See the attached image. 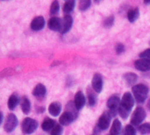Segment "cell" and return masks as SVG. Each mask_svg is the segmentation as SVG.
<instances>
[{"label":"cell","instance_id":"obj_1","mask_svg":"<svg viewBox=\"0 0 150 135\" xmlns=\"http://www.w3.org/2000/svg\"><path fill=\"white\" fill-rule=\"evenodd\" d=\"M134 100L133 96L128 92L125 93L121 99L119 111H118V113L120 114V116L124 119L127 118L129 116L130 111L132 108L134 107Z\"/></svg>","mask_w":150,"mask_h":135},{"label":"cell","instance_id":"obj_2","mask_svg":"<svg viewBox=\"0 0 150 135\" xmlns=\"http://www.w3.org/2000/svg\"><path fill=\"white\" fill-rule=\"evenodd\" d=\"M133 94L138 103H142L146 101L149 95V88L144 84H138L133 87Z\"/></svg>","mask_w":150,"mask_h":135},{"label":"cell","instance_id":"obj_3","mask_svg":"<svg viewBox=\"0 0 150 135\" xmlns=\"http://www.w3.org/2000/svg\"><path fill=\"white\" fill-rule=\"evenodd\" d=\"M38 127V122L33 118H26L23 120L21 124V129L24 134H33Z\"/></svg>","mask_w":150,"mask_h":135},{"label":"cell","instance_id":"obj_4","mask_svg":"<svg viewBox=\"0 0 150 135\" xmlns=\"http://www.w3.org/2000/svg\"><path fill=\"white\" fill-rule=\"evenodd\" d=\"M146 118V111L142 107H137L131 118L132 126H139Z\"/></svg>","mask_w":150,"mask_h":135},{"label":"cell","instance_id":"obj_5","mask_svg":"<svg viewBox=\"0 0 150 135\" xmlns=\"http://www.w3.org/2000/svg\"><path fill=\"white\" fill-rule=\"evenodd\" d=\"M120 102H121V100L120 99V96L118 95H113V96H112L108 99V101H107V107H108L109 111H110V113L112 114V117L115 116L116 113L118 112Z\"/></svg>","mask_w":150,"mask_h":135},{"label":"cell","instance_id":"obj_6","mask_svg":"<svg viewBox=\"0 0 150 135\" xmlns=\"http://www.w3.org/2000/svg\"><path fill=\"white\" fill-rule=\"evenodd\" d=\"M112 117V116L109 111H105L99 118V120L98 123V128H99V130H106L110 126Z\"/></svg>","mask_w":150,"mask_h":135},{"label":"cell","instance_id":"obj_7","mask_svg":"<svg viewBox=\"0 0 150 135\" xmlns=\"http://www.w3.org/2000/svg\"><path fill=\"white\" fill-rule=\"evenodd\" d=\"M17 126H18V118H17V117L12 113L9 114L7 116V118L5 119V122H4V130L7 133H11L16 128Z\"/></svg>","mask_w":150,"mask_h":135},{"label":"cell","instance_id":"obj_8","mask_svg":"<svg viewBox=\"0 0 150 135\" xmlns=\"http://www.w3.org/2000/svg\"><path fill=\"white\" fill-rule=\"evenodd\" d=\"M134 66L137 70L141 72H149L150 71V59L141 58L134 62Z\"/></svg>","mask_w":150,"mask_h":135},{"label":"cell","instance_id":"obj_9","mask_svg":"<svg viewBox=\"0 0 150 135\" xmlns=\"http://www.w3.org/2000/svg\"><path fill=\"white\" fill-rule=\"evenodd\" d=\"M92 88L97 93H101L103 89V79L99 73H96L92 79Z\"/></svg>","mask_w":150,"mask_h":135},{"label":"cell","instance_id":"obj_10","mask_svg":"<svg viewBox=\"0 0 150 135\" xmlns=\"http://www.w3.org/2000/svg\"><path fill=\"white\" fill-rule=\"evenodd\" d=\"M48 27L53 31H60L62 27V20L58 17H52L48 20Z\"/></svg>","mask_w":150,"mask_h":135},{"label":"cell","instance_id":"obj_11","mask_svg":"<svg viewBox=\"0 0 150 135\" xmlns=\"http://www.w3.org/2000/svg\"><path fill=\"white\" fill-rule=\"evenodd\" d=\"M45 26V19L42 16L35 17L31 22V28L34 31H40L43 29Z\"/></svg>","mask_w":150,"mask_h":135},{"label":"cell","instance_id":"obj_12","mask_svg":"<svg viewBox=\"0 0 150 135\" xmlns=\"http://www.w3.org/2000/svg\"><path fill=\"white\" fill-rule=\"evenodd\" d=\"M72 24H73L72 17L70 15H69V14H66L64 16V18H63V20H62V30H61V34H64L67 32H69V29L72 27Z\"/></svg>","mask_w":150,"mask_h":135},{"label":"cell","instance_id":"obj_13","mask_svg":"<svg viewBox=\"0 0 150 135\" xmlns=\"http://www.w3.org/2000/svg\"><path fill=\"white\" fill-rule=\"evenodd\" d=\"M75 119H76L75 117H74L71 113H69V111H66L60 117L59 121H60V124H61L62 126H69V125L71 124Z\"/></svg>","mask_w":150,"mask_h":135},{"label":"cell","instance_id":"obj_14","mask_svg":"<svg viewBox=\"0 0 150 135\" xmlns=\"http://www.w3.org/2000/svg\"><path fill=\"white\" fill-rule=\"evenodd\" d=\"M75 105L77 108V110H81L84 104H85V96L83 94V92L79 91L75 95V100H74Z\"/></svg>","mask_w":150,"mask_h":135},{"label":"cell","instance_id":"obj_15","mask_svg":"<svg viewBox=\"0 0 150 135\" xmlns=\"http://www.w3.org/2000/svg\"><path fill=\"white\" fill-rule=\"evenodd\" d=\"M47 89L43 84H38L33 90V95L37 98H43L46 95Z\"/></svg>","mask_w":150,"mask_h":135},{"label":"cell","instance_id":"obj_16","mask_svg":"<svg viewBox=\"0 0 150 135\" xmlns=\"http://www.w3.org/2000/svg\"><path fill=\"white\" fill-rule=\"evenodd\" d=\"M61 111H62V105L60 104V103H56V102L52 103L48 107V111L53 117H57L60 114Z\"/></svg>","mask_w":150,"mask_h":135},{"label":"cell","instance_id":"obj_17","mask_svg":"<svg viewBox=\"0 0 150 135\" xmlns=\"http://www.w3.org/2000/svg\"><path fill=\"white\" fill-rule=\"evenodd\" d=\"M20 105H21V110L25 114H28L31 111V103L28 98L25 96H23L20 100Z\"/></svg>","mask_w":150,"mask_h":135},{"label":"cell","instance_id":"obj_18","mask_svg":"<svg viewBox=\"0 0 150 135\" xmlns=\"http://www.w3.org/2000/svg\"><path fill=\"white\" fill-rule=\"evenodd\" d=\"M18 103H19V98H18V95L12 94L8 100V108L11 111H13L16 108V106L18 104Z\"/></svg>","mask_w":150,"mask_h":135},{"label":"cell","instance_id":"obj_19","mask_svg":"<svg viewBox=\"0 0 150 135\" xmlns=\"http://www.w3.org/2000/svg\"><path fill=\"white\" fill-rule=\"evenodd\" d=\"M121 131V123L120 122L119 119H114L111 131H110V135H119Z\"/></svg>","mask_w":150,"mask_h":135},{"label":"cell","instance_id":"obj_20","mask_svg":"<svg viewBox=\"0 0 150 135\" xmlns=\"http://www.w3.org/2000/svg\"><path fill=\"white\" fill-rule=\"evenodd\" d=\"M124 79L128 86H133L137 81V75L133 73H127L124 75Z\"/></svg>","mask_w":150,"mask_h":135},{"label":"cell","instance_id":"obj_21","mask_svg":"<svg viewBox=\"0 0 150 135\" xmlns=\"http://www.w3.org/2000/svg\"><path fill=\"white\" fill-rule=\"evenodd\" d=\"M139 15H140V11H139V9L138 8H134V9H131L128 11L127 12V18H128V20L130 22H135L136 19L139 18Z\"/></svg>","mask_w":150,"mask_h":135},{"label":"cell","instance_id":"obj_22","mask_svg":"<svg viewBox=\"0 0 150 135\" xmlns=\"http://www.w3.org/2000/svg\"><path fill=\"white\" fill-rule=\"evenodd\" d=\"M55 125H56V124H55V121H54V120L50 119V118H47V119H45L44 122L42 123L41 128H42V130H44V131H46V132H48V131L52 130V129L54 127Z\"/></svg>","mask_w":150,"mask_h":135},{"label":"cell","instance_id":"obj_23","mask_svg":"<svg viewBox=\"0 0 150 135\" xmlns=\"http://www.w3.org/2000/svg\"><path fill=\"white\" fill-rule=\"evenodd\" d=\"M75 5H76V0H67L63 5V11L66 14L70 13L74 10Z\"/></svg>","mask_w":150,"mask_h":135},{"label":"cell","instance_id":"obj_24","mask_svg":"<svg viewBox=\"0 0 150 135\" xmlns=\"http://www.w3.org/2000/svg\"><path fill=\"white\" fill-rule=\"evenodd\" d=\"M138 131L143 135L150 134V123H145L143 125H141L138 127Z\"/></svg>","mask_w":150,"mask_h":135},{"label":"cell","instance_id":"obj_25","mask_svg":"<svg viewBox=\"0 0 150 135\" xmlns=\"http://www.w3.org/2000/svg\"><path fill=\"white\" fill-rule=\"evenodd\" d=\"M88 100H89V104L91 106H94L97 103V96L95 93L90 89H88Z\"/></svg>","mask_w":150,"mask_h":135},{"label":"cell","instance_id":"obj_26","mask_svg":"<svg viewBox=\"0 0 150 135\" xmlns=\"http://www.w3.org/2000/svg\"><path fill=\"white\" fill-rule=\"evenodd\" d=\"M59 9H60V5H59V2L57 0H54L52 4H51V7H50V13L52 15H54L56 14L58 11H59Z\"/></svg>","mask_w":150,"mask_h":135},{"label":"cell","instance_id":"obj_27","mask_svg":"<svg viewBox=\"0 0 150 135\" xmlns=\"http://www.w3.org/2000/svg\"><path fill=\"white\" fill-rule=\"evenodd\" d=\"M91 0H80L79 2V9L81 11H85L91 6Z\"/></svg>","mask_w":150,"mask_h":135},{"label":"cell","instance_id":"obj_28","mask_svg":"<svg viewBox=\"0 0 150 135\" xmlns=\"http://www.w3.org/2000/svg\"><path fill=\"white\" fill-rule=\"evenodd\" d=\"M123 135H136V131L134 128L133 126L131 125H127L123 132Z\"/></svg>","mask_w":150,"mask_h":135},{"label":"cell","instance_id":"obj_29","mask_svg":"<svg viewBox=\"0 0 150 135\" xmlns=\"http://www.w3.org/2000/svg\"><path fill=\"white\" fill-rule=\"evenodd\" d=\"M62 127L59 124H56L54 127L51 130V135H62Z\"/></svg>","mask_w":150,"mask_h":135},{"label":"cell","instance_id":"obj_30","mask_svg":"<svg viewBox=\"0 0 150 135\" xmlns=\"http://www.w3.org/2000/svg\"><path fill=\"white\" fill-rule=\"evenodd\" d=\"M114 22V16L111 15L110 17H108L105 20V27H111L113 25Z\"/></svg>","mask_w":150,"mask_h":135},{"label":"cell","instance_id":"obj_31","mask_svg":"<svg viewBox=\"0 0 150 135\" xmlns=\"http://www.w3.org/2000/svg\"><path fill=\"white\" fill-rule=\"evenodd\" d=\"M140 57L142 58H147V59H150V49H148L144 51H142L140 54Z\"/></svg>","mask_w":150,"mask_h":135},{"label":"cell","instance_id":"obj_32","mask_svg":"<svg viewBox=\"0 0 150 135\" xmlns=\"http://www.w3.org/2000/svg\"><path fill=\"white\" fill-rule=\"evenodd\" d=\"M115 49H116V52L118 54H122L125 51V47H124V45L122 43H118L116 45V48Z\"/></svg>","mask_w":150,"mask_h":135},{"label":"cell","instance_id":"obj_33","mask_svg":"<svg viewBox=\"0 0 150 135\" xmlns=\"http://www.w3.org/2000/svg\"><path fill=\"white\" fill-rule=\"evenodd\" d=\"M147 106H148V109L150 111V99L149 100V102H148V104H147Z\"/></svg>","mask_w":150,"mask_h":135},{"label":"cell","instance_id":"obj_34","mask_svg":"<svg viewBox=\"0 0 150 135\" xmlns=\"http://www.w3.org/2000/svg\"><path fill=\"white\" fill-rule=\"evenodd\" d=\"M144 3H145L146 4H150V0H144Z\"/></svg>","mask_w":150,"mask_h":135},{"label":"cell","instance_id":"obj_35","mask_svg":"<svg viewBox=\"0 0 150 135\" xmlns=\"http://www.w3.org/2000/svg\"><path fill=\"white\" fill-rule=\"evenodd\" d=\"M99 1H100V0H95V2H96V3H98V2H99Z\"/></svg>","mask_w":150,"mask_h":135}]
</instances>
